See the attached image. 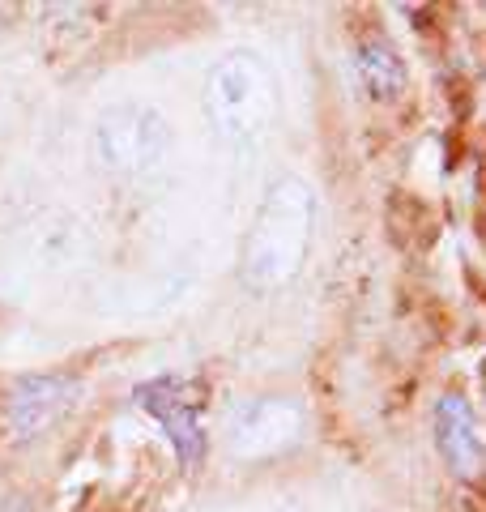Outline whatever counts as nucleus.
<instances>
[{"instance_id": "obj_2", "label": "nucleus", "mask_w": 486, "mask_h": 512, "mask_svg": "<svg viewBox=\"0 0 486 512\" xmlns=\"http://www.w3.org/2000/svg\"><path fill=\"white\" fill-rule=\"evenodd\" d=\"M205 111L226 137L261 133L273 116V82L265 64L252 52H235L222 64H214V73L205 82Z\"/></svg>"}, {"instance_id": "obj_3", "label": "nucleus", "mask_w": 486, "mask_h": 512, "mask_svg": "<svg viewBox=\"0 0 486 512\" xmlns=\"http://www.w3.org/2000/svg\"><path fill=\"white\" fill-rule=\"evenodd\" d=\"M77 393L81 384L73 376H22L13 389L5 393V406H0V427H5L9 440L30 444L47 436L64 414L77 406Z\"/></svg>"}, {"instance_id": "obj_1", "label": "nucleus", "mask_w": 486, "mask_h": 512, "mask_svg": "<svg viewBox=\"0 0 486 512\" xmlns=\"http://www.w3.org/2000/svg\"><path fill=\"white\" fill-rule=\"evenodd\" d=\"M312 218L316 197L303 180L273 184L243 244V282L252 291H278L299 274L307 244H312Z\"/></svg>"}, {"instance_id": "obj_4", "label": "nucleus", "mask_w": 486, "mask_h": 512, "mask_svg": "<svg viewBox=\"0 0 486 512\" xmlns=\"http://www.w3.org/2000/svg\"><path fill=\"white\" fill-rule=\"evenodd\" d=\"M137 406L158 423V431L175 448L184 466H197L205 457V423H201V397L192 393L184 376H158L137 384Z\"/></svg>"}, {"instance_id": "obj_6", "label": "nucleus", "mask_w": 486, "mask_h": 512, "mask_svg": "<svg viewBox=\"0 0 486 512\" xmlns=\"http://www.w3.org/2000/svg\"><path fill=\"white\" fill-rule=\"evenodd\" d=\"M354 73L371 99H397L405 90V60L388 39H363L354 47Z\"/></svg>"}, {"instance_id": "obj_5", "label": "nucleus", "mask_w": 486, "mask_h": 512, "mask_svg": "<svg viewBox=\"0 0 486 512\" xmlns=\"http://www.w3.org/2000/svg\"><path fill=\"white\" fill-rule=\"evenodd\" d=\"M435 448H440L444 466L457 478H478L486 466V448L478 436L474 406L461 393H444L435 402Z\"/></svg>"}]
</instances>
